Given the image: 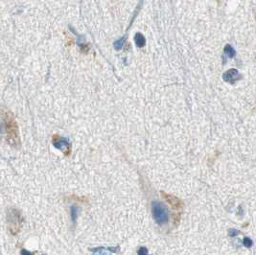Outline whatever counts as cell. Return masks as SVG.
<instances>
[{
    "instance_id": "8",
    "label": "cell",
    "mask_w": 256,
    "mask_h": 255,
    "mask_svg": "<svg viewBox=\"0 0 256 255\" xmlns=\"http://www.w3.org/2000/svg\"><path fill=\"white\" fill-rule=\"evenodd\" d=\"M225 53L226 54L227 57L233 58V57H234V55H235V50L233 49L230 45H226V46L225 47Z\"/></svg>"
},
{
    "instance_id": "12",
    "label": "cell",
    "mask_w": 256,
    "mask_h": 255,
    "mask_svg": "<svg viewBox=\"0 0 256 255\" xmlns=\"http://www.w3.org/2000/svg\"><path fill=\"white\" fill-rule=\"evenodd\" d=\"M20 254H21V255H34L32 252L28 251V250H27V249H21Z\"/></svg>"
},
{
    "instance_id": "3",
    "label": "cell",
    "mask_w": 256,
    "mask_h": 255,
    "mask_svg": "<svg viewBox=\"0 0 256 255\" xmlns=\"http://www.w3.org/2000/svg\"><path fill=\"white\" fill-rule=\"evenodd\" d=\"M52 143H53L55 148L60 150V151L62 152L65 156L70 154V153H71V143L68 139H66L65 137H61V136H58V135H55V136H53Z\"/></svg>"
},
{
    "instance_id": "4",
    "label": "cell",
    "mask_w": 256,
    "mask_h": 255,
    "mask_svg": "<svg viewBox=\"0 0 256 255\" xmlns=\"http://www.w3.org/2000/svg\"><path fill=\"white\" fill-rule=\"evenodd\" d=\"M119 247H98L91 249V252H92V255H111V253L119 252Z\"/></svg>"
},
{
    "instance_id": "10",
    "label": "cell",
    "mask_w": 256,
    "mask_h": 255,
    "mask_svg": "<svg viewBox=\"0 0 256 255\" xmlns=\"http://www.w3.org/2000/svg\"><path fill=\"white\" fill-rule=\"evenodd\" d=\"M137 253H138V255H148V249L146 248L145 247H141L138 249Z\"/></svg>"
},
{
    "instance_id": "11",
    "label": "cell",
    "mask_w": 256,
    "mask_h": 255,
    "mask_svg": "<svg viewBox=\"0 0 256 255\" xmlns=\"http://www.w3.org/2000/svg\"><path fill=\"white\" fill-rule=\"evenodd\" d=\"M240 233V231L239 230H237V229H229V232H228V234H229V236L230 237H235V236H237Z\"/></svg>"
},
{
    "instance_id": "9",
    "label": "cell",
    "mask_w": 256,
    "mask_h": 255,
    "mask_svg": "<svg viewBox=\"0 0 256 255\" xmlns=\"http://www.w3.org/2000/svg\"><path fill=\"white\" fill-rule=\"evenodd\" d=\"M243 244H244V245H245L246 248H251V247H252V245H253L252 240H251L250 238H248V237L244 239Z\"/></svg>"
},
{
    "instance_id": "6",
    "label": "cell",
    "mask_w": 256,
    "mask_h": 255,
    "mask_svg": "<svg viewBox=\"0 0 256 255\" xmlns=\"http://www.w3.org/2000/svg\"><path fill=\"white\" fill-rule=\"evenodd\" d=\"M80 213V207L77 205H72L70 208V217H71V221L73 224H76L77 222V218L79 216Z\"/></svg>"
},
{
    "instance_id": "1",
    "label": "cell",
    "mask_w": 256,
    "mask_h": 255,
    "mask_svg": "<svg viewBox=\"0 0 256 255\" xmlns=\"http://www.w3.org/2000/svg\"><path fill=\"white\" fill-rule=\"evenodd\" d=\"M152 211L154 221L158 225H165L169 221V212L167 207L160 202H153Z\"/></svg>"
},
{
    "instance_id": "5",
    "label": "cell",
    "mask_w": 256,
    "mask_h": 255,
    "mask_svg": "<svg viewBox=\"0 0 256 255\" xmlns=\"http://www.w3.org/2000/svg\"><path fill=\"white\" fill-rule=\"evenodd\" d=\"M240 77L241 76L239 74L238 70L230 69L223 74V80H225L226 82H227V83H229V84H234L236 81H238L240 79Z\"/></svg>"
},
{
    "instance_id": "2",
    "label": "cell",
    "mask_w": 256,
    "mask_h": 255,
    "mask_svg": "<svg viewBox=\"0 0 256 255\" xmlns=\"http://www.w3.org/2000/svg\"><path fill=\"white\" fill-rule=\"evenodd\" d=\"M7 220L9 222V228L13 234H16L20 228L22 222V216L20 212L15 208H11L8 212Z\"/></svg>"
},
{
    "instance_id": "7",
    "label": "cell",
    "mask_w": 256,
    "mask_h": 255,
    "mask_svg": "<svg viewBox=\"0 0 256 255\" xmlns=\"http://www.w3.org/2000/svg\"><path fill=\"white\" fill-rule=\"evenodd\" d=\"M134 42L136 43V45L138 47H143L145 43H146V39L144 38V36L140 33H137L134 36Z\"/></svg>"
}]
</instances>
